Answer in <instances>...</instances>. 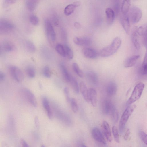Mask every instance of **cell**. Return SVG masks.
<instances>
[{"mask_svg": "<svg viewBox=\"0 0 147 147\" xmlns=\"http://www.w3.org/2000/svg\"><path fill=\"white\" fill-rule=\"evenodd\" d=\"M121 40L119 37H116L111 44L103 49L100 51L98 55L101 57H107L111 56L115 53L120 47Z\"/></svg>", "mask_w": 147, "mask_h": 147, "instance_id": "6da1fadb", "label": "cell"}, {"mask_svg": "<svg viewBox=\"0 0 147 147\" xmlns=\"http://www.w3.org/2000/svg\"><path fill=\"white\" fill-rule=\"evenodd\" d=\"M135 107L133 105L128 106L123 113L119 125V130L120 134H122L124 131L126 124L132 113Z\"/></svg>", "mask_w": 147, "mask_h": 147, "instance_id": "7a4b0ae2", "label": "cell"}, {"mask_svg": "<svg viewBox=\"0 0 147 147\" xmlns=\"http://www.w3.org/2000/svg\"><path fill=\"white\" fill-rule=\"evenodd\" d=\"M144 86V84L141 82L136 85L134 88L131 96L127 102V105L132 104L140 98Z\"/></svg>", "mask_w": 147, "mask_h": 147, "instance_id": "3957f363", "label": "cell"}, {"mask_svg": "<svg viewBox=\"0 0 147 147\" xmlns=\"http://www.w3.org/2000/svg\"><path fill=\"white\" fill-rule=\"evenodd\" d=\"M129 17L131 22L135 24L138 22L142 16V11L138 7L133 6L130 8Z\"/></svg>", "mask_w": 147, "mask_h": 147, "instance_id": "277c9868", "label": "cell"}, {"mask_svg": "<svg viewBox=\"0 0 147 147\" xmlns=\"http://www.w3.org/2000/svg\"><path fill=\"white\" fill-rule=\"evenodd\" d=\"M15 28V26L11 21L4 19L0 20V33L1 34H5L9 33Z\"/></svg>", "mask_w": 147, "mask_h": 147, "instance_id": "5b68a950", "label": "cell"}, {"mask_svg": "<svg viewBox=\"0 0 147 147\" xmlns=\"http://www.w3.org/2000/svg\"><path fill=\"white\" fill-rule=\"evenodd\" d=\"M45 30L48 38L52 42H54L56 39V34L50 21L47 19L44 20Z\"/></svg>", "mask_w": 147, "mask_h": 147, "instance_id": "8992f818", "label": "cell"}, {"mask_svg": "<svg viewBox=\"0 0 147 147\" xmlns=\"http://www.w3.org/2000/svg\"><path fill=\"white\" fill-rule=\"evenodd\" d=\"M9 69L10 74L15 80L18 82L23 81L24 76L22 71L18 67L15 66H11Z\"/></svg>", "mask_w": 147, "mask_h": 147, "instance_id": "52a82bcc", "label": "cell"}, {"mask_svg": "<svg viewBox=\"0 0 147 147\" xmlns=\"http://www.w3.org/2000/svg\"><path fill=\"white\" fill-rule=\"evenodd\" d=\"M15 46L13 43L10 41L5 40L0 44V53L1 52H10L13 51Z\"/></svg>", "mask_w": 147, "mask_h": 147, "instance_id": "ba28073f", "label": "cell"}, {"mask_svg": "<svg viewBox=\"0 0 147 147\" xmlns=\"http://www.w3.org/2000/svg\"><path fill=\"white\" fill-rule=\"evenodd\" d=\"M73 41L76 45L82 46H88L90 45L91 38L88 36L76 37L74 38Z\"/></svg>", "mask_w": 147, "mask_h": 147, "instance_id": "9c48e42d", "label": "cell"}, {"mask_svg": "<svg viewBox=\"0 0 147 147\" xmlns=\"http://www.w3.org/2000/svg\"><path fill=\"white\" fill-rule=\"evenodd\" d=\"M88 102H90L93 106L96 107L97 102V93L94 89L92 88L88 89Z\"/></svg>", "mask_w": 147, "mask_h": 147, "instance_id": "30bf717a", "label": "cell"}, {"mask_svg": "<svg viewBox=\"0 0 147 147\" xmlns=\"http://www.w3.org/2000/svg\"><path fill=\"white\" fill-rule=\"evenodd\" d=\"M24 93L30 104L34 107L37 106V103L36 98L33 93L30 90L25 88L23 90Z\"/></svg>", "mask_w": 147, "mask_h": 147, "instance_id": "8fae6325", "label": "cell"}, {"mask_svg": "<svg viewBox=\"0 0 147 147\" xmlns=\"http://www.w3.org/2000/svg\"><path fill=\"white\" fill-rule=\"evenodd\" d=\"M137 32L138 35L142 37L144 44L147 48V24L137 28Z\"/></svg>", "mask_w": 147, "mask_h": 147, "instance_id": "7c38bea8", "label": "cell"}, {"mask_svg": "<svg viewBox=\"0 0 147 147\" xmlns=\"http://www.w3.org/2000/svg\"><path fill=\"white\" fill-rule=\"evenodd\" d=\"M92 135L96 140L104 144H106V141L103 136L98 128H95L93 129Z\"/></svg>", "mask_w": 147, "mask_h": 147, "instance_id": "4fadbf2b", "label": "cell"}, {"mask_svg": "<svg viewBox=\"0 0 147 147\" xmlns=\"http://www.w3.org/2000/svg\"><path fill=\"white\" fill-rule=\"evenodd\" d=\"M82 53L84 56L89 59H94L98 56V53L94 49L90 48H85L83 49Z\"/></svg>", "mask_w": 147, "mask_h": 147, "instance_id": "5bb4252c", "label": "cell"}, {"mask_svg": "<svg viewBox=\"0 0 147 147\" xmlns=\"http://www.w3.org/2000/svg\"><path fill=\"white\" fill-rule=\"evenodd\" d=\"M103 134L105 138L109 142L112 140L111 132L109 125L108 123L104 121L102 124Z\"/></svg>", "mask_w": 147, "mask_h": 147, "instance_id": "9a60e30c", "label": "cell"}, {"mask_svg": "<svg viewBox=\"0 0 147 147\" xmlns=\"http://www.w3.org/2000/svg\"><path fill=\"white\" fill-rule=\"evenodd\" d=\"M115 107L110 100H105L103 103V111L106 114H109L111 111Z\"/></svg>", "mask_w": 147, "mask_h": 147, "instance_id": "2e32d148", "label": "cell"}, {"mask_svg": "<svg viewBox=\"0 0 147 147\" xmlns=\"http://www.w3.org/2000/svg\"><path fill=\"white\" fill-rule=\"evenodd\" d=\"M140 57L139 55L132 56L127 58L125 61L124 65L125 67H130L133 66L136 63Z\"/></svg>", "mask_w": 147, "mask_h": 147, "instance_id": "e0dca14e", "label": "cell"}, {"mask_svg": "<svg viewBox=\"0 0 147 147\" xmlns=\"http://www.w3.org/2000/svg\"><path fill=\"white\" fill-rule=\"evenodd\" d=\"M117 90V86L116 84L113 82H109L107 85L106 92L107 95L110 96L114 95Z\"/></svg>", "mask_w": 147, "mask_h": 147, "instance_id": "ac0fdd59", "label": "cell"}, {"mask_svg": "<svg viewBox=\"0 0 147 147\" xmlns=\"http://www.w3.org/2000/svg\"><path fill=\"white\" fill-rule=\"evenodd\" d=\"M86 77L88 81L93 85L96 84L98 81V76L93 71H89L87 72Z\"/></svg>", "mask_w": 147, "mask_h": 147, "instance_id": "d6986e66", "label": "cell"}, {"mask_svg": "<svg viewBox=\"0 0 147 147\" xmlns=\"http://www.w3.org/2000/svg\"><path fill=\"white\" fill-rule=\"evenodd\" d=\"M105 13L107 23L108 24L111 25L113 23L114 20L115 13L112 9L108 7L106 9Z\"/></svg>", "mask_w": 147, "mask_h": 147, "instance_id": "ffe728a7", "label": "cell"}, {"mask_svg": "<svg viewBox=\"0 0 147 147\" xmlns=\"http://www.w3.org/2000/svg\"><path fill=\"white\" fill-rule=\"evenodd\" d=\"M43 106L46 112L47 115L49 119L52 117V114L50 104L48 99L45 97H43L42 100Z\"/></svg>", "mask_w": 147, "mask_h": 147, "instance_id": "44dd1931", "label": "cell"}, {"mask_svg": "<svg viewBox=\"0 0 147 147\" xmlns=\"http://www.w3.org/2000/svg\"><path fill=\"white\" fill-rule=\"evenodd\" d=\"M122 24L125 31L128 34L130 30V24L129 19L127 14L123 15L122 19Z\"/></svg>", "mask_w": 147, "mask_h": 147, "instance_id": "7402d4cb", "label": "cell"}, {"mask_svg": "<svg viewBox=\"0 0 147 147\" xmlns=\"http://www.w3.org/2000/svg\"><path fill=\"white\" fill-rule=\"evenodd\" d=\"M137 28L135 27L133 30L132 34V40L133 43L136 48L138 50L140 49V43L138 37V34L137 32Z\"/></svg>", "mask_w": 147, "mask_h": 147, "instance_id": "603a6c76", "label": "cell"}, {"mask_svg": "<svg viewBox=\"0 0 147 147\" xmlns=\"http://www.w3.org/2000/svg\"><path fill=\"white\" fill-rule=\"evenodd\" d=\"M61 69L64 77L68 82H70L72 76L68 72L64 64L62 63L60 64Z\"/></svg>", "mask_w": 147, "mask_h": 147, "instance_id": "cb8c5ba5", "label": "cell"}, {"mask_svg": "<svg viewBox=\"0 0 147 147\" xmlns=\"http://www.w3.org/2000/svg\"><path fill=\"white\" fill-rule=\"evenodd\" d=\"M88 89L85 83L83 82H81L79 85V90L84 99L87 102H88Z\"/></svg>", "mask_w": 147, "mask_h": 147, "instance_id": "d4e9b609", "label": "cell"}, {"mask_svg": "<svg viewBox=\"0 0 147 147\" xmlns=\"http://www.w3.org/2000/svg\"><path fill=\"white\" fill-rule=\"evenodd\" d=\"M130 8V1L129 0L123 1L121 6V11L123 15L127 14Z\"/></svg>", "mask_w": 147, "mask_h": 147, "instance_id": "484cf974", "label": "cell"}, {"mask_svg": "<svg viewBox=\"0 0 147 147\" xmlns=\"http://www.w3.org/2000/svg\"><path fill=\"white\" fill-rule=\"evenodd\" d=\"M38 1L35 0H27L26 1V5L27 8L29 11H33L36 8Z\"/></svg>", "mask_w": 147, "mask_h": 147, "instance_id": "4316f807", "label": "cell"}, {"mask_svg": "<svg viewBox=\"0 0 147 147\" xmlns=\"http://www.w3.org/2000/svg\"><path fill=\"white\" fill-rule=\"evenodd\" d=\"M57 52L62 56L66 57L65 49L64 45L60 44H57L55 47Z\"/></svg>", "mask_w": 147, "mask_h": 147, "instance_id": "83f0119b", "label": "cell"}, {"mask_svg": "<svg viewBox=\"0 0 147 147\" xmlns=\"http://www.w3.org/2000/svg\"><path fill=\"white\" fill-rule=\"evenodd\" d=\"M76 8L73 3L69 4L65 8L64 13L66 15H69L73 13Z\"/></svg>", "mask_w": 147, "mask_h": 147, "instance_id": "f1b7e54d", "label": "cell"}, {"mask_svg": "<svg viewBox=\"0 0 147 147\" xmlns=\"http://www.w3.org/2000/svg\"><path fill=\"white\" fill-rule=\"evenodd\" d=\"M70 82L74 92L76 93H78L79 91V87L76 79L72 76Z\"/></svg>", "mask_w": 147, "mask_h": 147, "instance_id": "f546056e", "label": "cell"}, {"mask_svg": "<svg viewBox=\"0 0 147 147\" xmlns=\"http://www.w3.org/2000/svg\"><path fill=\"white\" fill-rule=\"evenodd\" d=\"M64 46L65 49L66 57L69 60L72 59L74 56L73 51L67 45L65 44Z\"/></svg>", "mask_w": 147, "mask_h": 147, "instance_id": "4dcf8cb0", "label": "cell"}, {"mask_svg": "<svg viewBox=\"0 0 147 147\" xmlns=\"http://www.w3.org/2000/svg\"><path fill=\"white\" fill-rule=\"evenodd\" d=\"M25 46L26 49L29 52H33L36 50V47L34 44L30 40H27L25 42Z\"/></svg>", "mask_w": 147, "mask_h": 147, "instance_id": "1f68e13d", "label": "cell"}, {"mask_svg": "<svg viewBox=\"0 0 147 147\" xmlns=\"http://www.w3.org/2000/svg\"><path fill=\"white\" fill-rule=\"evenodd\" d=\"M109 115L113 122L115 123H116L118 119V114L115 107L111 111Z\"/></svg>", "mask_w": 147, "mask_h": 147, "instance_id": "d6a6232c", "label": "cell"}, {"mask_svg": "<svg viewBox=\"0 0 147 147\" xmlns=\"http://www.w3.org/2000/svg\"><path fill=\"white\" fill-rule=\"evenodd\" d=\"M72 67L74 71L77 75L80 77L83 76V73L76 63H74L73 64Z\"/></svg>", "mask_w": 147, "mask_h": 147, "instance_id": "836d02e7", "label": "cell"}, {"mask_svg": "<svg viewBox=\"0 0 147 147\" xmlns=\"http://www.w3.org/2000/svg\"><path fill=\"white\" fill-rule=\"evenodd\" d=\"M27 74L30 78H34L35 76V71L34 68L31 66H29L26 69Z\"/></svg>", "mask_w": 147, "mask_h": 147, "instance_id": "e575fe53", "label": "cell"}, {"mask_svg": "<svg viewBox=\"0 0 147 147\" xmlns=\"http://www.w3.org/2000/svg\"><path fill=\"white\" fill-rule=\"evenodd\" d=\"M112 132L115 141L117 143L120 142V139L117 127L113 126L112 127Z\"/></svg>", "mask_w": 147, "mask_h": 147, "instance_id": "d590c367", "label": "cell"}, {"mask_svg": "<svg viewBox=\"0 0 147 147\" xmlns=\"http://www.w3.org/2000/svg\"><path fill=\"white\" fill-rule=\"evenodd\" d=\"M70 101L73 111L74 113H76L78 110V107L76 100L72 98L70 99Z\"/></svg>", "mask_w": 147, "mask_h": 147, "instance_id": "8d00e7d4", "label": "cell"}, {"mask_svg": "<svg viewBox=\"0 0 147 147\" xmlns=\"http://www.w3.org/2000/svg\"><path fill=\"white\" fill-rule=\"evenodd\" d=\"M29 20L31 24L34 25H37L38 24L39 19L35 15H30L29 17Z\"/></svg>", "mask_w": 147, "mask_h": 147, "instance_id": "74e56055", "label": "cell"}, {"mask_svg": "<svg viewBox=\"0 0 147 147\" xmlns=\"http://www.w3.org/2000/svg\"><path fill=\"white\" fill-rule=\"evenodd\" d=\"M115 14L117 15L119 12L120 9L119 1L115 0L114 1L113 5V9Z\"/></svg>", "mask_w": 147, "mask_h": 147, "instance_id": "f35d334b", "label": "cell"}, {"mask_svg": "<svg viewBox=\"0 0 147 147\" xmlns=\"http://www.w3.org/2000/svg\"><path fill=\"white\" fill-rule=\"evenodd\" d=\"M139 136L143 143L147 145V134L144 131H141L139 132Z\"/></svg>", "mask_w": 147, "mask_h": 147, "instance_id": "ab89813d", "label": "cell"}, {"mask_svg": "<svg viewBox=\"0 0 147 147\" xmlns=\"http://www.w3.org/2000/svg\"><path fill=\"white\" fill-rule=\"evenodd\" d=\"M43 74L46 78H49L51 76V73L49 67L48 66H45L43 68Z\"/></svg>", "mask_w": 147, "mask_h": 147, "instance_id": "60d3db41", "label": "cell"}, {"mask_svg": "<svg viewBox=\"0 0 147 147\" xmlns=\"http://www.w3.org/2000/svg\"><path fill=\"white\" fill-rule=\"evenodd\" d=\"M63 92L67 102H69L71 99L69 97V88L67 87H65L64 88Z\"/></svg>", "mask_w": 147, "mask_h": 147, "instance_id": "b9f144b4", "label": "cell"}, {"mask_svg": "<svg viewBox=\"0 0 147 147\" xmlns=\"http://www.w3.org/2000/svg\"><path fill=\"white\" fill-rule=\"evenodd\" d=\"M141 73L143 75L147 74V63L142 64Z\"/></svg>", "mask_w": 147, "mask_h": 147, "instance_id": "7bdbcfd3", "label": "cell"}, {"mask_svg": "<svg viewBox=\"0 0 147 147\" xmlns=\"http://www.w3.org/2000/svg\"><path fill=\"white\" fill-rule=\"evenodd\" d=\"M130 133V129H128L123 136V138L125 140H127L128 139Z\"/></svg>", "mask_w": 147, "mask_h": 147, "instance_id": "ee69618b", "label": "cell"}, {"mask_svg": "<svg viewBox=\"0 0 147 147\" xmlns=\"http://www.w3.org/2000/svg\"><path fill=\"white\" fill-rule=\"evenodd\" d=\"M16 1L13 0H5L4 1V3L5 6H7L9 5L12 4L15 2Z\"/></svg>", "mask_w": 147, "mask_h": 147, "instance_id": "f6af8a7d", "label": "cell"}, {"mask_svg": "<svg viewBox=\"0 0 147 147\" xmlns=\"http://www.w3.org/2000/svg\"><path fill=\"white\" fill-rule=\"evenodd\" d=\"M21 143L22 147H29L28 144L23 139L21 140Z\"/></svg>", "mask_w": 147, "mask_h": 147, "instance_id": "bcb514c9", "label": "cell"}, {"mask_svg": "<svg viewBox=\"0 0 147 147\" xmlns=\"http://www.w3.org/2000/svg\"><path fill=\"white\" fill-rule=\"evenodd\" d=\"M34 122L37 128H38L39 127V122L38 118L37 117H36L35 118Z\"/></svg>", "mask_w": 147, "mask_h": 147, "instance_id": "7dc6e473", "label": "cell"}, {"mask_svg": "<svg viewBox=\"0 0 147 147\" xmlns=\"http://www.w3.org/2000/svg\"><path fill=\"white\" fill-rule=\"evenodd\" d=\"M5 78V75L2 72H0V81H3Z\"/></svg>", "mask_w": 147, "mask_h": 147, "instance_id": "c3c4849f", "label": "cell"}, {"mask_svg": "<svg viewBox=\"0 0 147 147\" xmlns=\"http://www.w3.org/2000/svg\"><path fill=\"white\" fill-rule=\"evenodd\" d=\"M74 26L76 28H79L81 27V25L78 22H76L74 23Z\"/></svg>", "mask_w": 147, "mask_h": 147, "instance_id": "681fc988", "label": "cell"}, {"mask_svg": "<svg viewBox=\"0 0 147 147\" xmlns=\"http://www.w3.org/2000/svg\"><path fill=\"white\" fill-rule=\"evenodd\" d=\"M73 4L76 8L80 5V2L79 1H76L74 2Z\"/></svg>", "mask_w": 147, "mask_h": 147, "instance_id": "f907efd6", "label": "cell"}, {"mask_svg": "<svg viewBox=\"0 0 147 147\" xmlns=\"http://www.w3.org/2000/svg\"><path fill=\"white\" fill-rule=\"evenodd\" d=\"M147 63V50L145 53L142 64Z\"/></svg>", "mask_w": 147, "mask_h": 147, "instance_id": "816d5d0a", "label": "cell"}, {"mask_svg": "<svg viewBox=\"0 0 147 147\" xmlns=\"http://www.w3.org/2000/svg\"><path fill=\"white\" fill-rule=\"evenodd\" d=\"M2 147H9L7 144L5 142H3L2 143Z\"/></svg>", "mask_w": 147, "mask_h": 147, "instance_id": "f5cc1de1", "label": "cell"}, {"mask_svg": "<svg viewBox=\"0 0 147 147\" xmlns=\"http://www.w3.org/2000/svg\"><path fill=\"white\" fill-rule=\"evenodd\" d=\"M41 147H45V146L44 145H42L41 146Z\"/></svg>", "mask_w": 147, "mask_h": 147, "instance_id": "db71d44e", "label": "cell"}, {"mask_svg": "<svg viewBox=\"0 0 147 147\" xmlns=\"http://www.w3.org/2000/svg\"><path fill=\"white\" fill-rule=\"evenodd\" d=\"M82 147H87L85 145H82Z\"/></svg>", "mask_w": 147, "mask_h": 147, "instance_id": "11a10c76", "label": "cell"}, {"mask_svg": "<svg viewBox=\"0 0 147 147\" xmlns=\"http://www.w3.org/2000/svg\"><path fill=\"white\" fill-rule=\"evenodd\" d=\"M143 147H146V146H143Z\"/></svg>", "mask_w": 147, "mask_h": 147, "instance_id": "9f6ffc18", "label": "cell"}]
</instances>
